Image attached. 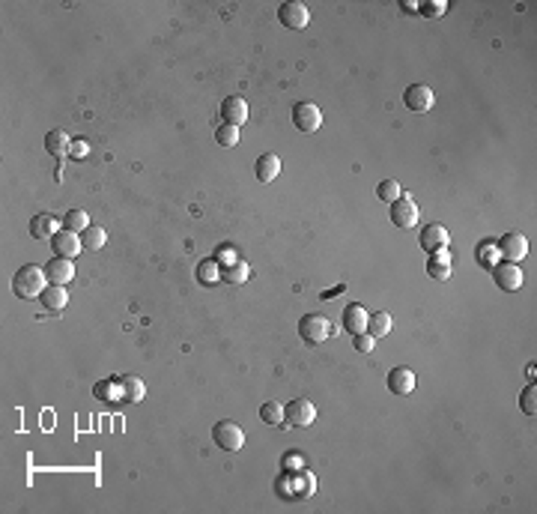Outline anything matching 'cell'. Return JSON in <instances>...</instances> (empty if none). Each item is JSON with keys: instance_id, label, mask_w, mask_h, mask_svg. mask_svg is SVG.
Listing matches in <instances>:
<instances>
[{"instance_id": "obj_33", "label": "cell", "mask_w": 537, "mask_h": 514, "mask_svg": "<svg viewBox=\"0 0 537 514\" xmlns=\"http://www.w3.org/2000/svg\"><path fill=\"white\" fill-rule=\"evenodd\" d=\"M492 254H496V246H477V263L492 269V266H496V257H492Z\"/></svg>"}, {"instance_id": "obj_32", "label": "cell", "mask_w": 537, "mask_h": 514, "mask_svg": "<svg viewBox=\"0 0 537 514\" xmlns=\"http://www.w3.org/2000/svg\"><path fill=\"white\" fill-rule=\"evenodd\" d=\"M353 347H355L358 353H373V347H376V338H373L370 332H361V335H353Z\"/></svg>"}, {"instance_id": "obj_10", "label": "cell", "mask_w": 537, "mask_h": 514, "mask_svg": "<svg viewBox=\"0 0 537 514\" xmlns=\"http://www.w3.org/2000/svg\"><path fill=\"white\" fill-rule=\"evenodd\" d=\"M221 120L227 126H245V120H248V102H245L242 96H227L221 102Z\"/></svg>"}, {"instance_id": "obj_28", "label": "cell", "mask_w": 537, "mask_h": 514, "mask_svg": "<svg viewBox=\"0 0 537 514\" xmlns=\"http://www.w3.org/2000/svg\"><path fill=\"white\" fill-rule=\"evenodd\" d=\"M400 195H403V189H400V182H394V180H382L380 185H376V197H380L382 204H394Z\"/></svg>"}, {"instance_id": "obj_25", "label": "cell", "mask_w": 537, "mask_h": 514, "mask_svg": "<svg viewBox=\"0 0 537 514\" xmlns=\"http://www.w3.org/2000/svg\"><path fill=\"white\" fill-rule=\"evenodd\" d=\"M63 227L72 231V234H84L87 227H90V216H87L84 209H69L63 216Z\"/></svg>"}, {"instance_id": "obj_31", "label": "cell", "mask_w": 537, "mask_h": 514, "mask_svg": "<svg viewBox=\"0 0 537 514\" xmlns=\"http://www.w3.org/2000/svg\"><path fill=\"white\" fill-rule=\"evenodd\" d=\"M534 398H537V389H534V383H531V386H526V389H522V398H519V404H522V410H526L528 416H534V412H537Z\"/></svg>"}, {"instance_id": "obj_21", "label": "cell", "mask_w": 537, "mask_h": 514, "mask_svg": "<svg viewBox=\"0 0 537 514\" xmlns=\"http://www.w3.org/2000/svg\"><path fill=\"white\" fill-rule=\"evenodd\" d=\"M39 299H42V305H45L48 311H63L66 302H69V293H66L63 284H48V288L39 293Z\"/></svg>"}, {"instance_id": "obj_12", "label": "cell", "mask_w": 537, "mask_h": 514, "mask_svg": "<svg viewBox=\"0 0 537 514\" xmlns=\"http://www.w3.org/2000/svg\"><path fill=\"white\" fill-rule=\"evenodd\" d=\"M367 320H370V314L365 311V305H358V302L346 305V308H343V317H341L343 329L350 332V335H361V332H367Z\"/></svg>"}, {"instance_id": "obj_9", "label": "cell", "mask_w": 537, "mask_h": 514, "mask_svg": "<svg viewBox=\"0 0 537 514\" xmlns=\"http://www.w3.org/2000/svg\"><path fill=\"white\" fill-rule=\"evenodd\" d=\"M492 281L499 284V290L514 293V290H519V288H522V269H519L516 263H507V261H502V263L492 266Z\"/></svg>"}, {"instance_id": "obj_23", "label": "cell", "mask_w": 537, "mask_h": 514, "mask_svg": "<svg viewBox=\"0 0 537 514\" xmlns=\"http://www.w3.org/2000/svg\"><path fill=\"white\" fill-rule=\"evenodd\" d=\"M391 326H394L391 314H388V311H376V314H370V320H367V332H370L373 338H382V335L391 332Z\"/></svg>"}, {"instance_id": "obj_16", "label": "cell", "mask_w": 537, "mask_h": 514, "mask_svg": "<svg viewBox=\"0 0 537 514\" xmlns=\"http://www.w3.org/2000/svg\"><path fill=\"white\" fill-rule=\"evenodd\" d=\"M415 389V374H412V368H391L388 371V392H394V395H412Z\"/></svg>"}, {"instance_id": "obj_3", "label": "cell", "mask_w": 537, "mask_h": 514, "mask_svg": "<svg viewBox=\"0 0 537 514\" xmlns=\"http://www.w3.org/2000/svg\"><path fill=\"white\" fill-rule=\"evenodd\" d=\"M212 439H215V446L224 449V452H239L245 446V431L236 422L224 419V422H218L212 427Z\"/></svg>"}, {"instance_id": "obj_29", "label": "cell", "mask_w": 537, "mask_h": 514, "mask_svg": "<svg viewBox=\"0 0 537 514\" xmlns=\"http://www.w3.org/2000/svg\"><path fill=\"white\" fill-rule=\"evenodd\" d=\"M260 419H263L266 425H284V407L278 401H266L263 407H260Z\"/></svg>"}, {"instance_id": "obj_15", "label": "cell", "mask_w": 537, "mask_h": 514, "mask_svg": "<svg viewBox=\"0 0 537 514\" xmlns=\"http://www.w3.org/2000/svg\"><path fill=\"white\" fill-rule=\"evenodd\" d=\"M448 242H451V234H448L442 224H427L424 234H421V248H424L427 254L448 248Z\"/></svg>"}, {"instance_id": "obj_7", "label": "cell", "mask_w": 537, "mask_h": 514, "mask_svg": "<svg viewBox=\"0 0 537 514\" xmlns=\"http://www.w3.org/2000/svg\"><path fill=\"white\" fill-rule=\"evenodd\" d=\"M278 18H281V24L287 27V31H304V27H308V21H311L308 6L299 4V0H287V4H281Z\"/></svg>"}, {"instance_id": "obj_8", "label": "cell", "mask_w": 537, "mask_h": 514, "mask_svg": "<svg viewBox=\"0 0 537 514\" xmlns=\"http://www.w3.org/2000/svg\"><path fill=\"white\" fill-rule=\"evenodd\" d=\"M388 216H391V222H394V227H412L415 222H418V204L412 201L409 195H400L394 204L388 207Z\"/></svg>"}, {"instance_id": "obj_14", "label": "cell", "mask_w": 537, "mask_h": 514, "mask_svg": "<svg viewBox=\"0 0 537 514\" xmlns=\"http://www.w3.org/2000/svg\"><path fill=\"white\" fill-rule=\"evenodd\" d=\"M51 246H54V257H78V251L84 248L81 246V239H78V234H72V231H57L54 234V239H51Z\"/></svg>"}, {"instance_id": "obj_30", "label": "cell", "mask_w": 537, "mask_h": 514, "mask_svg": "<svg viewBox=\"0 0 537 514\" xmlns=\"http://www.w3.org/2000/svg\"><path fill=\"white\" fill-rule=\"evenodd\" d=\"M215 141H218V147H236L239 144V128L224 123V126L215 128Z\"/></svg>"}, {"instance_id": "obj_18", "label": "cell", "mask_w": 537, "mask_h": 514, "mask_svg": "<svg viewBox=\"0 0 537 514\" xmlns=\"http://www.w3.org/2000/svg\"><path fill=\"white\" fill-rule=\"evenodd\" d=\"M254 174H257L260 182H272L275 177L281 174V159L275 153H263L257 159V165H254Z\"/></svg>"}, {"instance_id": "obj_34", "label": "cell", "mask_w": 537, "mask_h": 514, "mask_svg": "<svg viewBox=\"0 0 537 514\" xmlns=\"http://www.w3.org/2000/svg\"><path fill=\"white\" fill-rule=\"evenodd\" d=\"M445 9H448L445 4H421V12H424L427 18H436V16H442Z\"/></svg>"}, {"instance_id": "obj_6", "label": "cell", "mask_w": 537, "mask_h": 514, "mask_svg": "<svg viewBox=\"0 0 537 514\" xmlns=\"http://www.w3.org/2000/svg\"><path fill=\"white\" fill-rule=\"evenodd\" d=\"M319 123H323V111H319L314 102H299L293 105V126L299 128V132L311 135L319 128Z\"/></svg>"}, {"instance_id": "obj_2", "label": "cell", "mask_w": 537, "mask_h": 514, "mask_svg": "<svg viewBox=\"0 0 537 514\" xmlns=\"http://www.w3.org/2000/svg\"><path fill=\"white\" fill-rule=\"evenodd\" d=\"M299 335L304 344H323V341H328L331 335H335V329H331L328 317H323V314H304V317L299 320Z\"/></svg>"}, {"instance_id": "obj_26", "label": "cell", "mask_w": 537, "mask_h": 514, "mask_svg": "<svg viewBox=\"0 0 537 514\" xmlns=\"http://www.w3.org/2000/svg\"><path fill=\"white\" fill-rule=\"evenodd\" d=\"M197 281H200V284H206V288H215V284L221 281V269H218V263H215V261H203V263H197Z\"/></svg>"}, {"instance_id": "obj_24", "label": "cell", "mask_w": 537, "mask_h": 514, "mask_svg": "<svg viewBox=\"0 0 537 514\" xmlns=\"http://www.w3.org/2000/svg\"><path fill=\"white\" fill-rule=\"evenodd\" d=\"M251 275V269L245 261H236V263H230V266H221V281L227 284H245V278Z\"/></svg>"}, {"instance_id": "obj_20", "label": "cell", "mask_w": 537, "mask_h": 514, "mask_svg": "<svg viewBox=\"0 0 537 514\" xmlns=\"http://www.w3.org/2000/svg\"><path fill=\"white\" fill-rule=\"evenodd\" d=\"M117 386L123 389V401H128V404H140V401H143V392H147V386H143L140 377L126 374V377L117 380Z\"/></svg>"}, {"instance_id": "obj_13", "label": "cell", "mask_w": 537, "mask_h": 514, "mask_svg": "<svg viewBox=\"0 0 537 514\" xmlns=\"http://www.w3.org/2000/svg\"><path fill=\"white\" fill-rule=\"evenodd\" d=\"M45 275H48V284H63L66 288L72 275H75V263H72L69 257H51L45 263Z\"/></svg>"}, {"instance_id": "obj_17", "label": "cell", "mask_w": 537, "mask_h": 514, "mask_svg": "<svg viewBox=\"0 0 537 514\" xmlns=\"http://www.w3.org/2000/svg\"><path fill=\"white\" fill-rule=\"evenodd\" d=\"M427 275L436 278V281H448V278H451V254H448L445 248L430 254V261H427Z\"/></svg>"}, {"instance_id": "obj_1", "label": "cell", "mask_w": 537, "mask_h": 514, "mask_svg": "<svg viewBox=\"0 0 537 514\" xmlns=\"http://www.w3.org/2000/svg\"><path fill=\"white\" fill-rule=\"evenodd\" d=\"M45 281H48L45 266L27 263L16 273V278H12V290H16L18 299H33V296H39L42 290H45Z\"/></svg>"}, {"instance_id": "obj_19", "label": "cell", "mask_w": 537, "mask_h": 514, "mask_svg": "<svg viewBox=\"0 0 537 514\" xmlns=\"http://www.w3.org/2000/svg\"><path fill=\"white\" fill-rule=\"evenodd\" d=\"M57 231H60V224H57V219L51 212H39V216L31 219V234L36 239H54Z\"/></svg>"}, {"instance_id": "obj_4", "label": "cell", "mask_w": 537, "mask_h": 514, "mask_svg": "<svg viewBox=\"0 0 537 514\" xmlns=\"http://www.w3.org/2000/svg\"><path fill=\"white\" fill-rule=\"evenodd\" d=\"M316 419V407L308 398H296L284 407V427H308Z\"/></svg>"}, {"instance_id": "obj_11", "label": "cell", "mask_w": 537, "mask_h": 514, "mask_svg": "<svg viewBox=\"0 0 537 514\" xmlns=\"http://www.w3.org/2000/svg\"><path fill=\"white\" fill-rule=\"evenodd\" d=\"M499 254L504 257L507 263H519L522 257L528 254V239L522 234H507L502 242H499Z\"/></svg>"}, {"instance_id": "obj_27", "label": "cell", "mask_w": 537, "mask_h": 514, "mask_svg": "<svg viewBox=\"0 0 537 514\" xmlns=\"http://www.w3.org/2000/svg\"><path fill=\"white\" fill-rule=\"evenodd\" d=\"M105 239H108L105 227H96V224H90V227H87V231L81 234V246H84V248H90V251H96V248L105 246Z\"/></svg>"}, {"instance_id": "obj_5", "label": "cell", "mask_w": 537, "mask_h": 514, "mask_svg": "<svg viewBox=\"0 0 537 514\" xmlns=\"http://www.w3.org/2000/svg\"><path fill=\"white\" fill-rule=\"evenodd\" d=\"M403 105L412 114H427L436 105V93H433L427 84H412V87H406V93H403Z\"/></svg>"}, {"instance_id": "obj_22", "label": "cell", "mask_w": 537, "mask_h": 514, "mask_svg": "<svg viewBox=\"0 0 537 514\" xmlns=\"http://www.w3.org/2000/svg\"><path fill=\"white\" fill-rule=\"evenodd\" d=\"M45 150H48V155H54V159H63L69 153V135L63 128H51L45 135Z\"/></svg>"}]
</instances>
